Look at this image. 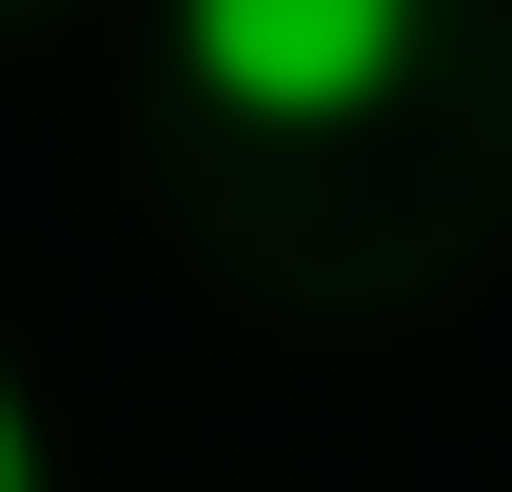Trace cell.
Segmentation results:
<instances>
[{"instance_id":"obj_1","label":"cell","mask_w":512,"mask_h":492,"mask_svg":"<svg viewBox=\"0 0 512 492\" xmlns=\"http://www.w3.org/2000/svg\"><path fill=\"white\" fill-rule=\"evenodd\" d=\"M178 60L237 119H355L414 60V0H178Z\"/></svg>"},{"instance_id":"obj_2","label":"cell","mask_w":512,"mask_h":492,"mask_svg":"<svg viewBox=\"0 0 512 492\" xmlns=\"http://www.w3.org/2000/svg\"><path fill=\"white\" fill-rule=\"evenodd\" d=\"M0 492H40V433H20V394H0Z\"/></svg>"}]
</instances>
